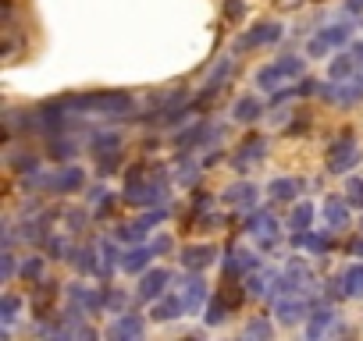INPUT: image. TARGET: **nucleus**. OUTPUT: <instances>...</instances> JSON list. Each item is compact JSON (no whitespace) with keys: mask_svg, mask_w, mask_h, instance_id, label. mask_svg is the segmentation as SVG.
<instances>
[{"mask_svg":"<svg viewBox=\"0 0 363 341\" xmlns=\"http://www.w3.org/2000/svg\"><path fill=\"white\" fill-rule=\"evenodd\" d=\"M65 107H68L72 114L125 117V114H132L135 100H132V93H114V89H104V93H79V96H65Z\"/></svg>","mask_w":363,"mask_h":341,"instance_id":"obj_1","label":"nucleus"},{"mask_svg":"<svg viewBox=\"0 0 363 341\" xmlns=\"http://www.w3.org/2000/svg\"><path fill=\"white\" fill-rule=\"evenodd\" d=\"M121 200L132 203V207H157V203L167 200V182H164V175H150V170L139 163V167L128 170Z\"/></svg>","mask_w":363,"mask_h":341,"instance_id":"obj_2","label":"nucleus"},{"mask_svg":"<svg viewBox=\"0 0 363 341\" xmlns=\"http://www.w3.org/2000/svg\"><path fill=\"white\" fill-rule=\"evenodd\" d=\"M303 68H306V61L303 57H281V61H274V64H267V68H260L257 71V86L260 89H278V82H285V79H299L303 75Z\"/></svg>","mask_w":363,"mask_h":341,"instance_id":"obj_3","label":"nucleus"},{"mask_svg":"<svg viewBox=\"0 0 363 341\" xmlns=\"http://www.w3.org/2000/svg\"><path fill=\"white\" fill-rule=\"evenodd\" d=\"M356 160H359V149L352 142V132L338 135L335 146L328 149V170H331V175H342V170H352L356 167Z\"/></svg>","mask_w":363,"mask_h":341,"instance_id":"obj_4","label":"nucleus"},{"mask_svg":"<svg viewBox=\"0 0 363 341\" xmlns=\"http://www.w3.org/2000/svg\"><path fill=\"white\" fill-rule=\"evenodd\" d=\"M264 153H267V139H264V135H246L242 146L232 153V167H235V170H250L253 163L264 160Z\"/></svg>","mask_w":363,"mask_h":341,"instance_id":"obj_5","label":"nucleus"},{"mask_svg":"<svg viewBox=\"0 0 363 341\" xmlns=\"http://www.w3.org/2000/svg\"><path fill=\"white\" fill-rule=\"evenodd\" d=\"M246 235H253V238L260 242V249H271V245L278 242V221H274V214H271V210L253 214V217L246 221Z\"/></svg>","mask_w":363,"mask_h":341,"instance_id":"obj_6","label":"nucleus"},{"mask_svg":"<svg viewBox=\"0 0 363 341\" xmlns=\"http://www.w3.org/2000/svg\"><path fill=\"white\" fill-rule=\"evenodd\" d=\"M114 341H132V337H143L146 334V320L139 316V313H121L114 323H111V330H107Z\"/></svg>","mask_w":363,"mask_h":341,"instance_id":"obj_7","label":"nucleus"},{"mask_svg":"<svg viewBox=\"0 0 363 341\" xmlns=\"http://www.w3.org/2000/svg\"><path fill=\"white\" fill-rule=\"evenodd\" d=\"M171 281V274L167 270H146L143 274V281H139V291H135V299L139 302H157L160 295H164V284Z\"/></svg>","mask_w":363,"mask_h":341,"instance_id":"obj_8","label":"nucleus"},{"mask_svg":"<svg viewBox=\"0 0 363 341\" xmlns=\"http://www.w3.org/2000/svg\"><path fill=\"white\" fill-rule=\"evenodd\" d=\"M82 182H86V170H79V167H61L57 175L50 178V189H54L57 196H68V192H79Z\"/></svg>","mask_w":363,"mask_h":341,"instance_id":"obj_9","label":"nucleus"},{"mask_svg":"<svg viewBox=\"0 0 363 341\" xmlns=\"http://www.w3.org/2000/svg\"><path fill=\"white\" fill-rule=\"evenodd\" d=\"M164 217H167L164 210H153V214H146V217H139V221L125 224V228L118 231V242H139V238H146V231H150L157 221H164Z\"/></svg>","mask_w":363,"mask_h":341,"instance_id":"obj_10","label":"nucleus"},{"mask_svg":"<svg viewBox=\"0 0 363 341\" xmlns=\"http://www.w3.org/2000/svg\"><path fill=\"white\" fill-rule=\"evenodd\" d=\"M257 267H260V263H257L253 253L232 249V253H228V263H225V281H235V277H242V274H250V270H257Z\"/></svg>","mask_w":363,"mask_h":341,"instance_id":"obj_11","label":"nucleus"},{"mask_svg":"<svg viewBox=\"0 0 363 341\" xmlns=\"http://www.w3.org/2000/svg\"><path fill=\"white\" fill-rule=\"evenodd\" d=\"M281 36V29L274 25V22H264V25H257V29H250L242 40H239V47L235 50H250V47H264V43H274Z\"/></svg>","mask_w":363,"mask_h":341,"instance_id":"obj_12","label":"nucleus"},{"mask_svg":"<svg viewBox=\"0 0 363 341\" xmlns=\"http://www.w3.org/2000/svg\"><path fill=\"white\" fill-rule=\"evenodd\" d=\"M320 96H328L331 103H342V107H352L356 100H363V82H349V86H320Z\"/></svg>","mask_w":363,"mask_h":341,"instance_id":"obj_13","label":"nucleus"},{"mask_svg":"<svg viewBox=\"0 0 363 341\" xmlns=\"http://www.w3.org/2000/svg\"><path fill=\"white\" fill-rule=\"evenodd\" d=\"M182 302H186V313H200L203 302H207V281L203 277L186 281V288H182Z\"/></svg>","mask_w":363,"mask_h":341,"instance_id":"obj_14","label":"nucleus"},{"mask_svg":"<svg viewBox=\"0 0 363 341\" xmlns=\"http://www.w3.org/2000/svg\"><path fill=\"white\" fill-rule=\"evenodd\" d=\"M214 245H189L186 253H182V267L186 270H203V267H211L214 263Z\"/></svg>","mask_w":363,"mask_h":341,"instance_id":"obj_15","label":"nucleus"},{"mask_svg":"<svg viewBox=\"0 0 363 341\" xmlns=\"http://www.w3.org/2000/svg\"><path fill=\"white\" fill-rule=\"evenodd\" d=\"M89 153H93V160L111 156V153H121V135L118 132H96L93 142H89Z\"/></svg>","mask_w":363,"mask_h":341,"instance_id":"obj_16","label":"nucleus"},{"mask_svg":"<svg viewBox=\"0 0 363 341\" xmlns=\"http://www.w3.org/2000/svg\"><path fill=\"white\" fill-rule=\"evenodd\" d=\"M153 256H157V249H153V245H139V249L125 253L121 270H125V274H143V270L150 267V260H153Z\"/></svg>","mask_w":363,"mask_h":341,"instance_id":"obj_17","label":"nucleus"},{"mask_svg":"<svg viewBox=\"0 0 363 341\" xmlns=\"http://www.w3.org/2000/svg\"><path fill=\"white\" fill-rule=\"evenodd\" d=\"M278 320L281 323H299L303 316H306V299H299V295H285L281 302H278Z\"/></svg>","mask_w":363,"mask_h":341,"instance_id":"obj_18","label":"nucleus"},{"mask_svg":"<svg viewBox=\"0 0 363 341\" xmlns=\"http://www.w3.org/2000/svg\"><path fill=\"white\" fill-rule=\"evenodd\" d=\"M186 316V302H182V295H164L157 306H153V320L167 323V320H178Z\"/></svg>","mask_w":363,"mask_h":341,"instance_id":"obj_19","label":"nucleus"},{"mask_svg":"<svg viewBox=\"0 0 363 341\" xmlns=\"http://www.w3.org/2000/svg\"><path fill=\"white\" fill-rule=\"evenodd\" d=\"M253 200H257V185H253V182H235V185L225 189V203H228V207H246V203H253Z\"/></svg>","mask_w":363,"mask_h":341,"instance_id":"obj_20","label":"nucleus"},{"mask_svg":"<svg viewBox=\"0 0 363 341\" xmlns=\"http://www.w3.org/2000/svg\"><path fill=\"white\" fill-rule=\"evenodd\" d=\"M342 291H345V299H363V263L345 267V274H342Z\"/></svg>","mask_w":363,"mask_h":341,"instance_id":"obj_21","label":"nucleus"},{"mask_svg":"<svg viewBox=\"0 0 363 341\" xmlns=\"http://www.w3.org/2000/svg\"><path fill=\"white\" fill-rule=\"evenodd\" d=\"M232 114H235V121H242V125H250V121H257V117L264 114V103H260L257 96H242V100H235V107H232Z\"/></svg>","mask_w":363,"mask_h":341,"instance_id":"obj_22","label":"nucleus"},{"mask_svg":"<svg viewBox=\"0 0 363 341\" xmlns=\"http://www.w3.org/2000/svg\"><path fill=\"white\" fill-rule=\"evenodd\" d=\"M47 153H50L54 160H68V156H75V153H79V146H75L68 135L54 132V135H47Z\"/></svg>","mask_w":363,"mask_h":341,"instance_id":"obj_23","label":"nucleus"},{"mask_svg":"<svg viewBox=\"0 0 363 341\" xmlns=\"http://www.w3.org/2000/svg\"><path fill=\"white\" fill-rule=\"evenodd\" d=\"M317 36H320L331 50H338V47H345V43L352 40V25H345V22H342V25H328V29H320Z\"/></svg>","mask_w":363,"mask_h":341,"instance_id":"obj_24","label":"nucleus"},{"mask_svg":"<svg viewBox=\"0 0 363 341\" xmlns=\"http://www.w3.org/2000/svg\"><path fill=\"white\" fill-rule=\"evenodd\" d=\"M324 217H328L331 228H345V224H349V203H342L338 196H331V200L324 203Z\"/></svg>","mask_w":363,"mask_h":341,"instance_id":"obj_25","label":"nucleus"},{"mask_svg":"<svg viewBox=\"0 0 363 341\" xmlns=\"http://www.w3.org/2000/svg\"><path fill=\"white\" fill-rule=\"evenodd\" d=\"M313 203H299V207H292V214H289V228L299 235V231H310V224H313Z\"/></svg>","mask_w":363,"mask_h":341,"instance_id":"obj_26","label":"nucleus"},{"mask_svg":"<svg viewBox=\"0 0 363 341\" xmlns=\"http://www.w3.org/2000/svg\"><path fill=\"white\" fill-rule=\"evenodd\" d=\"M356 61H359L356 54H338V57L331 61V68H328V71H331V79H335V82H345V79H352V71H356Z\"/></svg>","mask_w":363,"mask_h":341,"instance_id":"obj_27","label":"nucleus"},{"mask_svg":"<svg viewBox=\"0 0 363 341\" xmlns=\"http://www.w3.org/2000/svg\"><path fill=\"white\" fill-rule=\"evenodd\" d=\"M267 192H271V200H274V203H289V200H296L299 182H292V178H274V182L267 185Z\"/></svg>","mask_w":363,"mask_h":341,"instance_id":"obj_28","label":"nucleus"},{"mask_svg":"<svg viewBox=\"0 0 363 341\" xmlns=\"http://www.w3.org/2000/svg\"><path fill=\"white\" fill-rule=\"evenodd\" d=\"M296 245H303V249L324 256V253L331 249V238H328V235H313V231H299V235H296Z\"/></svg>","mask_w":363,"mask_h":341,"instance_id":"obj_29","label":"nucleus"},{"mask_svg":"<svg viewBox=\"0 0 363 341\" xmlns=\"http://www.w3.org/2000/svg\"><path fill=\"white\" fill-rule=\"evenodd\" d=\"M82 274H96L100 270V263H96V245H82V249H75V260H72Z\"/></svg>","mask_w":363,"mask_h":341,"instance_id":"obj_30","label":"nucleus"},{"mask_svg":"<svg viewBox=\"0 0 363 341\" xmlns=\"http://www.w3.org/2000/svg\"><path fill=\"white\" fill-rule=\"evenodd\" d=\"M274 281H278L274 274H250L246 295H257V299H264V295H271V284H274Z\"/></svg>","mask_w":363,"mask_h":341,"instance_id":"obj_31","label":"nucleus"},{"mask_svg":"<svg viewBox=\"0 0 363 341\" xmlns=\"http://www.w3.org/2000/svg\"><path fill=\"white\" fill-rule=\"evenodd\" d=\"M228 306H232V299H228V295H214V299H211V306H207V323H211V327H218V323L228 316Z\"/></svg>","mask_w":363,"mask_h":341,"instance_id":"obj_32","label":"nucleus"},{"mask_svg":"<svg viewBox=\"0 0 363 341\" xmlns=\"http://www.w3.org/2000/svg\"><path fill=\"white\" fill-rule=\"evenodd\" d=\"M8 167H11V170H18V175H36L40 160H36L33 153H15V156H8Z\"/></svg>","mask_w":363,"mask_h":341,"instance_id":"obj_33","label":"nucleus"},{"mask_svg":"<svg viewBox=\"0 0 363 341\" xmlns=\"http://www.w3.org/2000/svg\"><path fill=\"white\" fill-rule=\"evenodd\" d=\"M331 320H335V313H331V309H317V313H313V320L306 323V334H310V341H313V337H320V334L331 327Z\"/></svg>","mask_w":363,"mask_h":341,"instance_id":"obj_34","label":"nucleus"},{"mask_svg":"<svg viewBox=\"0 0 363 341\" xmlns=\"http://www.w3.org/2000/svg\"><path fill=\"white\" fill-rule=\"evenodd\" d=\"M345 203L363 207V178H345Z\"/></svg>","mask_w":363,"mask_h":341,"instance_id":"obj_35","label":"nucleus"},{"mask_svg":"<svg viewBox=\"0 0 363 341\" xmlns=\"http://www.w3.org/2000/svg\"><path fill=\"white\" fill-rule=\"evenodd\" d=\"M22 277L40 284V281H43V260H40V256H29V260L22 263Z\"/></svg>","mask_w":363,"mask_h":341,"instance_id":"obj_36","label":"nucleus"},{"mask_svg":"<svg viewBox=\"0 0 363 341\" xmlns=\"http://www.w3.org/2000/svg\"><path fill=\"white\" fill-rule=\"evenodd\" d=\"M18 306H22L18 295H4V299H0V316H4V323H11L18 316Z\"/></svg>","mask_w":363,"mask_h":341,"instance_id":"obj_37","label":"nucleus"},{"mask_svg":"<svg viewBox=\"0 0 363 341\" xmlns=\"http://www.w3.org/2000/svg\"><path fill=\"white\" fill-rule=\"evenodd\" d=\"M242 337H271V323L267 320H250L246 330H242Z\"/></svg>","mask_w":363,"mask_h":341,"instance_id":"obj_38","label":"nucleus"},{"mask_svg":"<svg viewBox=\"0 0 363 341\" xmlns=\"http://www.w3.org/2000/svg\"><path fill=\"white\" fill-rule=\"evenodd\" d=\"M100 253H104V274H111L114 263H118V245H114V242H104Z\"/></svg>","mask_w":363,"mask_h":341,"instance_id":"obj_39","label":"nucleus"},{"mask_svg":"<svg viewBox=\"0 0 363 341\" xmlns=\"http://www.w3.org/2000/svg\"><path fill=\"white\" fill-rule=\"evenodd\" d=\"M121 163V153H111V156H100L96 167H100V175H114V167Z\"/></svg>","mask_w":363,"mask_h":341,"instance_id":"obj_40","label":"nucleus"},{"mask_svg":"<svg viewBox=\"0 0 363 341\" xmlns=\"http://www.w3.org/2000/svg\"><path fill=\"white\" fill-rule=\"evenodd\" d=\"M11 274H15V256H11V249H4V256H0V277L11 281Z\"/></svg>","mask_w":363,"mask_h":341,"instance_id":"obj_41","label":"nucleus"},{"mask_svg":"<svg viewBox=\"0 0 363 341\" xmlns=\"http://www.w3.org/2000/svg\"><path fill=\"white\" fill-rule=\"evenodd\" d=\"M47 253H50L54 260H61V256L68 253V242H65V238H54V235H50V238H47Z\"/></svg>","mask_w":363,"mask_h":341,"instance_id":"obj_42","label":"nucleus"},{"mask_svg":"<svg viewBox=\"0 0 363 341\" xmlns=\"http://www.w3.org/2000/svg\"><path fill=\"white\" fill-rule=\"evenodd\" d=\"M306 50H310V57H324V54H328V50H331V47H328V43H324V40H320V36H313V40H310V47H306Z\"/></svg>","mask_w":363,"mask_h":341,"instance_id":"obj_43","label":"nucleus"},{"mask_svg":"<svg viewBox=\"0 0 363 341\" xmlns=\"http://www.w3.org/2000/svg\"><path fill=\"white\" fill-rule=\"evenodd\" d=\"M111 207H114V196H107V203H100V207H96V217H107V214H111Z\"/></svg>","mask_w":363,"mask_h":341,"instance_id":"obj_44","label":"nucleus"},{"mask_svg":"<svg viewBox=\"0 0 363 341\" xmlns=\"http://www.w3.org/2000/svg\"><path fill=\"white\" fill-rule=\"evenodd\" d=\"M345 11L349 15H359L363 11V0H345Z\"/></svg>","mask_w":363,"mask_h":341,"instance_id":"obj_45","label":"nucleus"},{"mask_svg":"<svg viewBox=\"0 0 363 341\" xmlns=\"http://www.w3.org/2000/svg\"><path fill=\"white\" fill-rule=\"evenodd\" d=\"M352 54H356V57L363 61V43H356V47H352Z\"/></svg>","mask_w":363,"mask_h":341,"instance_id":"obj_46","label":"nucleus"},{"mask_svg":"<svg viewBox=\"0 0 363 341\" xmlns=\"http://www.w3.org/2000/svg\"><path fill=\"white\" fill-rule=\"evenodd\" d=\"M359 228H363V224H359Z\"/></svg>","mask_w":363,"mask_h":341,"instance_id":"obj_47","label":"nucleus"}]
</instances>
